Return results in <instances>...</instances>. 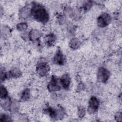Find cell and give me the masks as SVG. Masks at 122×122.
Listing matches in <instances>:
<instances>
[{
    "label": "cell",
    "instance_id": "obj_1",
    "mask_svg": "<svg viewBox=\"0 0 122 122\" xmlns=\"http://www.w3.org/2000/svg\"><path fill=\"white\" fill-rule=\"evenodd\" d=\"M30 15L36 20L45 23L49 19V14L45 8L42 5L34 3L30 9Z\"/></svg>",
    "mask_w": 122,
    "mask_h": 122
},
{
    "label": "cell",
    "instance_id": "obj_2",
    "mask_svg": "<svg viewBox=\"0 0 122 122\" xmlns=\"http://www.w3.org/2000/svg\"><path fill=\"white\" fill-rule=\"evenodd\" d=\"M60 84L61 83L60 79H59L56 76L53 75L48 84V89L51 92L58 91L61 88Z\"/></svg>",
    "mask_w": 122,
    "mask_h": 122
},
{
    "label": "cell",
    "instance_id": "obj_3",
    "mask_svg": "<svg viewBox=\"0 0 122 122\" xmlns=\"http://www.w3.org/2000/svg\"><path fill=\"white\" fill-rule=\"evenodd\" d=\"M50 70L49 65L47 62L41 61L38 62L36 67V71L38 74L41 76L46 75Z\"/></svg>",
    "mask_w": 122,
    "mask_h": 122
},
{
    "label": "cell",
    "instance_id": "obj_4",
    "mask_svg": "<svg viewBox=\"0 0 122 122\" xmlns=\"http://www.w3.org/2000/svg\"><path fill=\"white\" fill-rule=\"evenodd\" d=\"M110 75L109 71L103 67L100 68L97 72V79L99 81L105 83L108 80Z\"/></svg>",
    "mask_w": 122,
    "mask_h": 122
},
{
    "label": "cell",
    "instance_id": "obj_5",
    "mask_svg": "<svg viewBox=\"0 0 122 122\" xmlns=\"http://www.w3.org/2000/svg\"><path fill=\"white\" fill-rule=\"evenodd\" d=\"M111 17L107 13L101 14L97 19L98 25L100 27H105L111 22Z\"/></svg>",
    "mask_w": 122,
    "mask_h": 122
},
{
    "label": "cell",
    "instance_id": "obj_6",
    "mask_svg": "<svg viewBox=\"0 0 122 122\" xmlns=\"http://www.w3.org/2000/svg\"><path fill=\"white\" fill-rule=\"evenodd\" d=\"M99 106V100L94 96L92 97L89 102L87 111L90 114L94 113L98 109Z\"/></svg>",
    "mask_w": 122,
    "mask_h": 122
},
{
    "label": "cell",
    "instance_id": "obj_7",
    "mask_svg": "<svg viewBox=\"0 0 122 122\" xmlns=\"http://www.w3.org/2000/svg\"><path fill=\"white\" fill-rule=\"evenodd\" d=\"M54 62L59 65H62L65 62V58L63 53L60 50H58L53 59Z\"/></svg>",
    "mask_w": 122,
    "mask_h": 122
},
{
    "label": "cell",
    "instance_id": "obj_8",
    "mask_svg": "<svg viewBox=\"0 0 122 122\" xmlns=\"http://www.w3.org/2000/svg\"><path fill=\"white\" fill-rule=\"evenodd\" d=\"M46 112L52 119H57L58 118H61V112H60L58 110L54 109L51 107H49L47 108L46 109Z\"/></svg>",
    "mask_w": 122,
    "mask_h": 122
},
{
    "label": "cell",
    "instance_id": "obj_9",
    "mask_svg": "<svg viewBox=\"0 0 122 122\" xmlns=\"http://www.w3.org/2000/svg\"><path fill=\"white\" fill-rule=\"evenodd\" d=\"M61 85L65 90H68L69 88L71 82L70 77L68 74H64L60 79Z\"/></svg>",
    "mask_w": 122,
    "mask_h": 122
},
{
    "label": "cell",
    "instance_id": "obj_10",
    "mask_svg": "<svg viewBox=\"0 0 122 122\" xmlns=\"http://www.w3.org/2000/svg\"><path fill=\"white\" fill-rule=\"evenodd\" d=\"M56 40V37L53 33H51L47 35L45 38V42L47 45L51 46L52 45Z\"/></svg>",
    "mask_w": 122,
    "mask_h": 122
},
{
    "label": "cell",
    "instance_id": "obj_11",
    "mask_svg": "<svg viewBox=\"0 0 122 122\" xmlns=\"http://www.w3.org/2000/svg\"><path fill=\"white\" fill-rule=\"evenodd\" d=\"M41 36V33L37 30H32L29 33V38L32 41H35L39 39Z\"/></svg>",
    "mask_w": 122,
    "mask_h": 122
},
{
    "label": "cell",
    "instance_id": "obj_12",
    "mask_svg": "<svg viewBox=\"0 0 122 122\" xmlns=\"http://www.w3.org/2000/svg\"><path fill=\"white\" fill-rule=\"evenodd\" d=\"M70 46L73 49H77L80 44V41L77 39H73L70 41Z\"/></svg>",
    "mask_w": 122,
    "mask_h": 122
},
{
    "label": "cell",
    "instance_id": "obj_13",
    "mask_svg": "<svg viewBox=\"0 0 122 122\" xmlns=\"http://www.w3.org/2000/svg\"><path fill=\"white\" fill-rule=\"evenodd\" d=\"M30 96V94L29 90L26 89L22 92V94L21 97V99L23 101H26L29 99Z\"/></svg>",
    "mask_w": 122,
    "mask_h": 122
},
{
    "label": "cell",
    "instance_id": "obj_14",
    "mask_svg": "<svg viewBox=\"0 0 122 122\" xmlns=\"http://www.w3.org/2000/svg\"><path fill=\"white\" fill-rule=\"evenodd\" d=\"M8 92L6 89L3 86H1L0 87V98L4 99L7 97Z\"/></svg>",
    "mask_w": 122,
    "mask_h": 122
},
{
    "label": "cell",
    "instance_id": "obj_15",
    "mask_svg": "<svg viewBox=\"0 0 122 122\" xmlns=\"http://www.w3.org/2000/svg\"><path fill=\"white\" fill-rule=\"evenodd\" d=\"M27 28V24L25 22H21L17 25V29L20 30L22 31L26 30Z\"/></svg>",
    "mask_w": 122,
    "mask_h": 122
},
{
    "label": "cell",
    "instance_id": "obj_16",
    "mask_svg": "<svg viewBox=\"0 0 122 122\" xmlns=\"http://www.w3.org/2000/svg\"><path fill=\"white\" fill-rule=\"evenodd\" d=\"M0 122H10L11 121V120L10 117L6 114H2L0 116Z\"/></svg>",
    "mask_w": 122,
    "mask_h": 122
},
{
    "label": "cell",
    "instance_id": "obj_17",
    "mask_svg": "<svg viewBox=\"0 0 122 122\" xmlns=\"http://www.w3.org/2000/svg\"><path fill=\"white\" fill-rule=\"evenodd\" d=\"M92 6V2L91 1H87L83 4V9L85 10H88L91 8Z\"/></svg>",
    "mask_w": 122,
    "mask_h": 122
},
{
    "label": "cell",
    "instance_id": "obj_18",
    "mask_svg": "<svg viewBox=\"0 0 122 122\" xmlns=\"http://www.w3.org/2000/svg\"><path fill=\"white\" fill-rule=\"evenodd\" d=\"M85 112L84 109L82 107H80L78 109V114L79 117L80 118L83 117L85 114Z\"/></svg>",
    "mask_w": 122,
    "mask_h": 122
},
{
    "label": "cell",
    "instance_id": "obj_19",
    "mask_svg": "<svg viewBox=\"0 0 122 122\" xmlns=\"http://www.w3.org/2000/svg\"><path fill=\"white\" fill-rule=\"evenodd\" d=\"M115 119L117 121H122V114L120 112L117 113L115 115Z\"/></svg>",
    "mask_w": 122,
    "mask_h": 122
}]
</instances>
